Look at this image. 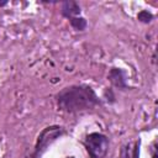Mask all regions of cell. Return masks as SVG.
<instances>
[{
	"label": "cell",
	"mask_w": 158,
	"mask_h": 158,
	"mask_svg": "<svg viewBox=\"0 0 158 158\" xmlns=\"http://www.w3.org/2000/svg\"><path fill=\"white\" fill-rule=\"evenodd\" d=\"M58 107L65 112H80L101 104L95 91L88 85H72L57 94Z\"/></svg>",
	"instance_id": "cell-1"
},
{
	"label": "cell",
	"mask_w": 158,
	"mask_h": 158,
	"mask_svg": "<svg viewBox=\"0 0 158 158\" xmlns=\"http://www.w3.org/2000/svg\"><path fill=\"white\" fill-rule=\"evenodd\" d=\"M64 133L63 128L59 126H49L46 127L38 136L36 146H35V152L32 154V158H41L42 154L47 151V148L62 135Z\"/></svg>",
	"instance_id": "cell-2"
},
{
	"label": "cell",
	"mask_w": 158,
	"mask_h": 158,
	"mask_svg": "<svg viewBox=\"0 0 158 158\" xmlns=\"http://www.w3.org/2000/svg\"><path fill=\"white\" fill-rule=\"evenodd\" d=\"M84 144L91 158H105L109 151V139L99 132L89 133L85 137Z\"/></svg>",
	"instance_id": "cell-3"
},
{
	"label": "cell",
	"mask_w": 158,
	"mask_h": 158,
	"mask_svg": "<svg viewBox=\"0 0 158 158\" xmlns=\"http://www.w3.org/2000/svg\"><path fill=\"white\" fill-rule=\"evenodd\" d=\"M139 156V139L127 142L121 148L120 158H138Z\"/></svg>",
	"instance_id": "cell-4"
},
{
	"label": "cell",
	"mask_w": 158,
	"mask_h": 158,
	"mask_svg": "<svg viewBox=\"0 0 158 158\" xmlns=\"http://www.w3.org/2000/svg\"><path fill=\"white\" fill-rule=\"evenodd\" d=\"M62 15L67 19H73L80 15V6L75 1H64L62 4Z\"/></svg>",
	"instance_id": "cell-5"
},
{
	"label": "cell",
	"mask_w": 158,
	"mask_h": 158,
	"mask_svg": "<svg viewBox=\"0 0 158 158\" xmlns=\"http://www.w3.org/2000/svg\"><path fill=\"white\" fill-rule=\"evenodd\" d=\"M109 78L111 80V83L120 88V89H126L127 85H126V80H125V77H123V72L121 69H117V68H112L110 74H109Z\"/></svg>",
	"instance_id": "cell-6"
},
{
	"label": "cell",
	"mask_w": 158,
	"mask_h": 158,
	"mask_svg": "<svg viewBox=\"0 0 158 158\" xmlns=\"http://www.w3.org/2000/svg\"><path fill=\"white\" fill-rule=\"evenodd\" d=\"M69 21H70L72 27H73L75 31H83V30H85V27H86V21H85L84 17L77 16V17L70 19Z\"/></svg>",
	"instance_id": "cell-7"
},
{
	"label": "cell",
	"mask_w": 158,
	"mask_h": 158,
	"mask_svg": "<svg viewBox=\"0 0 158 158\" xmlns=\"http://www.w3.org/2000/svg\"><path fill=\"white\" fill-rule=\"evenodd\" d=\"M153 19V15L151 14V12H148V11H146V10H143V11H141L139 14H138V20L139 21H142V22H149L151 20Z\"/></svg>",
	"instance_id": "cell-8"
},
{
	"label": "cell",
	"mask_w": 158,
	"mask_h": 158,
	"mask_svg": "<svg viewBox=\"0 0 158 158\" xmlns=\"http://www.w3.org/2000/svg\"><path fill=\"white\" fill-rule=\"evenodd\" d=\"M152 158H157V152H156V147L153 143V153H152Z\"/></svg>",
	"instance_id": "cell-9"
},
{
	"label": "cell",
	"mask_w": 158,
	"mask_h": 158,
	"mask_svg": "<svg viewBox=\"0 0 158 158\" xmlns=\"http://www.w3.org/2000/svg\"><path fill=\"white\" fill-rule=\"evenodd\" d=\"M6 4H7V1H0V6H4Z\"/></svg>",
	"instance_id": "cell-10"
},
{
	"label": "cell",
	"mask_w": 158,
	"mask_h": 158,
	"mask_svg": "<svg viewBox=\"0 0 158 158\" xmlns=\"http://www.w3.org/2000/svg\"><path fill=\"white\" fill-rule=\"evenodd\" d=\"M70 158H73V157H70Z\"/></svg>",
	"instance_id": "cell-11"
}]
</instances>
